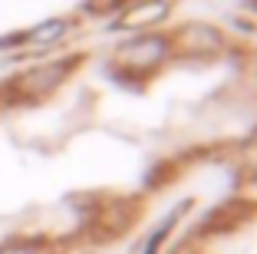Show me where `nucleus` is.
Here are the masks:
<instances>
[{"instance_id":"7ed1b4c3","label":"nucleus","mask_w":257,"mask_h":254,"mask_svg":"<svg viewBox=\"0 0 257 254\" xmlns=\"http://www.w3.org/2000/svg\"><path fill=\"white\" fill-rule=\"evenodd\" d=\"M224 46V33L214 30L211 23H185L182 30H175L168 37L172 56H211V53H221Z\"/></svg>"},{"instance_id":"f03ea898","label":"nucleus","mask_w":257,"mask_h":254,"mask_svg":"<svg viewBox=\"0 0 257 254\" xmlns=\"http://www.w3.org/2000/svg\"><path fill=\"white\" fill-rule=\"evenodd\" d=\"M172 56L168 50V37L162 33H139L128 43H122L115 50V66H119L122 76H149L162 66V63Z\"/></svg>"},{"instance_id":"39448f33","label":"nucleus","mask_w":257,"mask_h":254,"mask_svg":"<svg viewBox=\"0 0 257 254\" xmlns=\"http://www.w3.org/2000/svg\"><path fill=\"white\" fill-rule=\"evenodd\" d=\"M168 17V4H152V0H142L139 7L125 10L119 20V27H125V30H142V27H155V23H162Z\"/></svg>"},{"instance_id":"20e7f679","label":"nucleus","mask_w":257,"mask_h":254,"mask_svg":"<svg viewBox=\"0 0 257 254\" xmlns=\"http://www.w3.org/2000/svg\"><path fill=\"white\" fill-rule=\"evenodd\" d=\"M254 215V205L247 202H234V205H221L211 211L208 224H201V231H214V234H227L231 228H241L247 224V218Z\"/></svg>"},{"instance_id":"423d86ee","label":"nucleus","mask_w":257,"mask_h":254,"mask_svg":"<svg viewBox=\"0 0 257 254\" xmlns=\"http://www.w3.org/2000/svg\"><path fill=\"white\" fill-rule=\"evenodd\" d=\"M0 254H40V251L33 244H17L14 241V244H0Z\"/></svg>"},{"instance_id":"f257e3e1","label":"nucleus","mask_w":257,"mask_h":254,"mask_svg":"<svg viewBox=\"0 0 257 254\" xmlns=\"http://www.w3.org/2000/svg\"><path fill=\"white\" fill-rule=\"evenodd\" d=\"M73 69H76V60H53V63H43V66H33L30 73L4 82V86H0V99H4L7 106L37 103V99L50 96L56 86H63Z\"/></svg>"}]
</instances>
